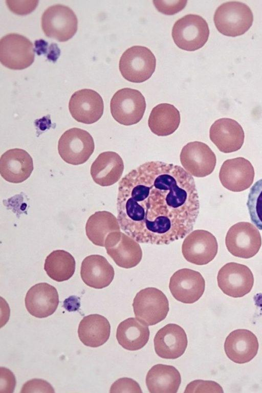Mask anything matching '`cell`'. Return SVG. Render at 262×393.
Segmentation results:
<instances>
[{
    "mask_svg": "<svg viewBox=\"0 0 262 393\" xmlns=\"http://www.w3.org/2000/svg\"><path fill=\"white\" fill-rule=\"evenodd\" d=\"M118 220L137 242L168 245L193 228L200 203L192 176L181 166L147 162L119 183Z\"/></svg>",
    "mask_w": 262,
    "mask_h": 393,
    "instance_id": "cell-1",
    "label": "cell"
},
{
    "mask_svg": "<svg viewBox=\"0 0 262 393\" xmlns=\"http://www.w3.org/2000/svg\"><path fill=\"white\" fill-rule=\"evenodd\" d=\"M213 19L219 32L227 36L236 37L244 34L250 29L253 15L245 4L228 2L216 9Z\"/></svg>",
    "mask_w": 262,
    "mask_h": 393,
    "instance_id": "cell-2",
    "label": "cell"
},
{
    "mask_svg": "<svg viewBox=\"0 0 262 393\" xmlns=\"http://www.w3.org/2000/svg\"><path fill=\"white\" fill-rule=\"evenodd\" d=\"M133 307L136 319L147 326L155 325L164 320L169 310L166 295L153 287L138 292L134 299Z\"/></svg>",
    "mask_w": 262,
    "mask_h": 393,
    "instance_id": "cell-3",
    "label": "cell"
},
{
    "mask_svg": "<svg viewBox=\"0 0 262 393\" xmlns=\"http://www.w3.org/2000/svg\"><path fill=\"white\" fill-rule=\"evenodd\" d=\"M156 59L152 52L143 46L127 49L119 61V70L127 80L140 83L148 80L155 72Z\"/></svg>",
    "mask_w": 262,
    "mask_h": 393,
    "instance_id": "cell-4",
    "label": "cell"
},
{
    "mask_svg": "<svg viewBox=\"0 0 262 393\" xmlns=\"http://www.w3.org/2000/svg\"><path fill=\"white\" fill-rule=\"evenodd\" d=\"M209 29L206 21L196 14H188L178 20L172 30V37L180 49L193 51L208 40Z\"/></svg>",
    "mask_w": 262,
    "mask_h": 393,
    "instance_id": "cell-5",
    "label": "cell"
},
{
    "mask_svg": "<svg viewBox=\"0 0 262 393\" xmlns=\"http://www.w3.org/2000/svg\"><path fill=\"white\" fill-rule=\"evenodd\" d=\"M111 114L119 123L129 126L138 123L143 118L145 99L136 89L123 88L113 95L110 103Z\"/></svg>",
    "mask_w": 262,
    "mask_h": 393,
    "instance_id": "cell-6",
    "label": "cell"
},
{
    "mask_svg": "<svg viewBox=\"0 0 262 393\" xmlns=\"http://www.w3.org/2000/svg\"><path fill=\"white\" fill-rule=\"evenodd\" d=\"M78 20L74 11L62 5L48 8L41 17V27L48 37L60 42L66 41L75 34Z\"/></svg>",
    "mask_w": 262,
    "mask_h": 393,
    "instance_id": "cell-7",
    "label": "cell"
},
{
    "mask_svg": "<svg viewBox=\"0 0 262 393\" xmlns=\"http://www.w3.org/2000/svg\"><path fill=\"white\" fill-rule=\"evenodd\" d=\"M95 149L93 137L87 131L72 128L60 137L58 144V153L68 164L80 165L90 158Z\"/></svg>",
    "mask_w": 262,
    "mask_h": 393,
    "instance_id": "cell-8",
    "label": "cell"
},
{
    "mask_svg": "<svg viewBox=\"0 0 262 393\" xmlns=\"http://www.w3.org/2000/svg\"><path fill=\"white\" fill-rule=\"evenodd\" d=\"M35 52L32 42L26 37L10 33L0 40V61L12 70H23L34 62Z\"/></svg>",
    "mask_w": 262,
    "mask_h": 393,
    "instance_id": "cell-9",
    "label": "cell"
},
{
    "mask_svg": "<svg viewBox=\"0 0 262 393\" xmlns=\"http://www.w3.org/2000/svg\"><path fill=\"white\" fill-rule=\"evenodd\" d=\"M225 244L228 251L233 256L250 258L255 256L261 246L259 231L249 222H239L228 230Z\"/></svg>",
    "mask_w": 262,
    "mask_h": 393,
    "instance_id": "cell-10",
    "label": "cell"
},
{
    "mask_svg": "<svg viewBox=\"0 0 262 393\" xmlns=\"http://www.w3.org/2000/svg\"><path fill=\"white\" fill-rule=\"evenodd\" d=\"M217 281L218 286L224 294L237 298L243 297L251 291L254 277L247 266L231 262L220 269Z\"/></svg>",
    "mask_w": 262,
    "mask_h": 393,
    "instance_id": "cell-11",
    "label": "cell"
},
{
    "mask_svg": "<svg viewBox=\"0 0 262 393\" xmlns=\"http://www.w3.org/2000/svg\"><path fill=\"white\" fill-rule=\"evenodd\" d=\"M218 251L215 237L205 230H195L185 237L182 246L185 259L196 265H205L211 261Z\"/></svg>",
    "mask_w": 262,
    "mask_h": 393,
    "instance_id": "cell-12",
    "label": "cell"
},
{
    "mask_svg": "<svg viewBox=\"0 0 262 393\" xmlns=\"http://www.w3.org/2000/svg\"><path fill=\"white\" fill-rule=\"evenodd\" d=\"M180 159L186 171L195 177L211 174L216 163L215 155L205 143L200 141L188 143L182 149Z\"/></svg>",
    "mask_w": 262,
    "mask_h": 393,
    "instance_id": "cell-13",
    "label": "cell"
},
{
    "mask_svg": "<svg viewBox=\"0 0 262 393\" xmlns=\"http://www.w3.org/2000/svg\"><path fill=\"white\" fill-rule=\"evenodd\" d=\"M104 247L107 254L120 267H135L142 259V251L138 242L121 231L110 234Z\"/></svg>",
    "mask_w": 262,
    "mask_h": 393,
    "instance_id": "cell-14",
    "label": "cell"
},
{
    "mask_svg": "<svg viewBox=\"0 0 262 393\" xmlns=\"http://www.w3.org/2000/svg\"><path fill=\"white\" fill-rule=\"evenodd\" d=\"M169 288L173 297L178 301L184 303H193L203 295L205 281L200 272L183 268L171 276Z\"/></svg>",
    "mask_w": 262,
    "mask_h": 393,
    "instance_id": "cell-15",
    "label": "cell"
},
{
    "mask_svg": "<svg viewBox=\"0 0 262 393\" xmlns=\"http://www.w3.org/2000/svg\"><path fill=\"white\" fill-rule=\"evenodd\" d=\"M69 109L72 117L84 124H93L102 117L104 104L101 96L91 89H82L75 92L69 103Z\"/></svg>",
    "mask_w": 262,
    "mask_h": 393,
    "instance_id": "cell-16",
    "label": "cell"
},
{
    "mask_svg": "<svg viewBox=\"0 0 262 393\" xmlns=\"http://www.w3.org/2000/svg\"><path fill=\"white\" fill-rule=\"evenodd\" d=\"M254 178V169L251 162L243 157L228 159L220 170L219 179L226 189L240 192L250 187Z\"/></svg>",
    "mask_w": 262,
    "mask_h": 393,
    "instance_id": "cell-17",
    "label": "cell"
},
{
    "mask_svg": "<svg viewBox=\"0 0 262 393\" xmlns=\"http://www.w3.org/2000/svg\"><path fill=\"white\" fill-rule=\"evenodd\" d=\"M155 351L161 358L175 359L181 356L187 346V337L180 325L169 323L160 329L154 339Z\"/></svg>",
    "mask_w": 262,
    "mask_h": 393,
    "instance_id": "cell-18",
    "label": "cell"
},
{
    "mask_svg": "<svg viewBox=\"0 0 262 393\" xmlns=\"http://www.w3.org/2000/svg\"><path fill=\"white\" fill-rule=\"evenodd\" d=\"M209 137L220 151L230 153L241 149L244 142L245 133L236 121L223 118L212 124Z\"/></svg>",
    "mask_w": 262,
    "mask_h": 393,
    "instance_id": "cell-19",
    "label": "cell"
},
{
    "mask_svg": "<svg viewBox=\"0 0 262 393\" xmlns=\"http://www.w3.org/2000/svg\"><path fill=\"white\" fill-rule=\"evenodd\" d=\"M33 170V159L30 154L23 149H9L1 156L0 173L7 182L21 183L30 176Z\"/></svg>",
    "mask_w": 262,
    "mask_h": 393,
    "instance_id": "cell-20",
    "label": "cell"
},
{
    "mask_svg": "<svg viewBox=\"0 0 262 393\" xmlns=\"http://www.w3.org/2000/svg\"><path fill=\"white\" fill-rule=\"evenodd\" d=\"M59 304L56 289L47 283H39L27 292L25 305L27 311L37 318H46L53 314Z\"/></svg>",
    "mask_w": 262,
    "mask_h": 393,
    "instance_id": "cell-21",
    "label": "cell"
},
{
    "mask_svg": "<svg viewBox=\"0 0 262 393\" xmlns=\"http://www.w3.org/2000/svg\"><path fill=\"white\" fill-rule=\"evenodd\" d=\"M224 350L227 356L233 362L238 364L247 363L257 353L258 340L250 331L237 329L227 337Z\"/></svg>",
    "mask_w": 262,
    "mask_h": 393,
    "instance_id": "cell-22",
    "label": "cell"
},
{
    "mask_svg": "<svg viewBox=\"0 0 262 393\" xmlns=\"http://www.w3.org/2000/svg\"><path fill=\"white\" fill-rule=\"evenodd\" d=\"M80 275L87 286L99 289L110 285L114 279L115 272L113 266L104 256L91 255L82 261Z\"/></svg>",
    "mask_w": 262,
    "mask_h": 393,
    "instance_id": "cell-23",
    "label": "cell"
},
{
    "mask_svg": "<svg viewBox=\"0 0 262 393\" xmlns=\"http://www.w3.org/2000/svg\"><path fill=\"white\" fill-rule=\"evenodd\" d=\"M124 163L121 157L114 151L101 153L93 162L91 174L94 181L101 186H109L121 178Z\"/></svg>",
    "mask_w": 262,
    "mask_h": 393,
    "instance_id": "cell-24",
    "label": "cell"
},
{
    "mask_svg": "<svg viewBox=\"0 0 262 393\" xmlns=\"http://www.w3.org/2000/svg\"><path fill=\"white\" fill-rule=\"evenodd\" d=\"M111 325L108 320L99 314L85 316L81 320L78 334L80 341L85 345L97 347L104 344L108 339Z\"/></svg>",
    "mask_w": 262,
    "mask_h": 393,
    "instance_id": "cell-25",
    "label": "cell"
},
{
    "mask_svg": "<svg viewBox=\"0 0 262 393\" xmlns=\"http://www.w3.org/2000/svg\"><path fill=\"white\" fill-rule=\"evenodd\" d=\"M181 382L179 372L171 365H155L146 377V384L150 393H176Z\"/></svg>",
    "mask_w": 262,
    "mask_h": 393,
    "instance_id": "cell-26",
    "label": "cell"
},
{
    "mask_svg": "<svg viewBox=\"0 0 262 393\" xmlns=\"http://www.w3.org/2000/svg\"><path fill=\"white\" fill-rule=\"evenodd\" d=\"M149 334L147 325L134 317H130L118 325L116 338L123 348L134 351L139 350L146 345Z\"/></svg>",
    "mask_w": 262,
    "mask_h": 393,
    "instance_id": "cell-27",
    "label": "cell"
},
{
    "mask_svg": "<svg viewBox=\"0 0 262 393\" xmlns=\"http://www.w3.org/2000/svg\"><path fill=\"white\" fill-rule=\"evenodd\" d=\"M181 121L178 110L169 103H161L151 110L148 125L152 133L158 136L173 134L179 127Z\"/></svg>",
    "mask_w": 262,
    "mask_h": 393,
    "instance_id": "cell-28",
    "label": "cell"
},
{
    "mask_svg": "<svg viewBox=\"0 0 262 393\" xmlns=\"http://www.w3.org/2000/svg\"><path fill=\"white\" fill-rule=\"evenodd\" d=\"M118 219L107 211H97L87 221L86 234L89 240L96 246L104 247L108 235L115 232L120 231Z\"/></svg>",
    "mask_w": 262,
    "mask_h": 393,
    "instance_id": "cell-29",
    "label": "cell"
},
{
    "mask_svg": "<svg viewBox=\"0 0 262 393\" xmlns=\"http://www.w3.org/2000/svg\"><path fill=\"white\" fill-rule=\"evenodd\" d=\"M75 266V259L70 253L57 250L47 257L44 269L51 278L61 282L69 279L73 275Z\"/></svg>",
    "mask_w": 262,
    "mask_h": 393,
    "instance_id": "cell-30",
    "label": "cell"
},
{
    "mask_svg": "<svg viewBox=\"0 0 262 393\" xmlns=\"http://www.w3.org/2000/svg\"><path fill=\"white\" fill-rule=\"evenodd\" d=\"M247 206L251 222L262 230V179L251 188Z\"/></svg>",
    "mask_w": 262,
    "mask_h": 393,
    "instance_id": "cell-31",
    "label": "cell"
},
{
    "mask_svg": "<svg viewBox=\"0 0 262 393\" xmlns=\"http://www.w3.org/2000/svg\"><path fill=\"white\" fill-rule=\"evenodd\" d=\"M223 392L222 387L217 383L196 380L189 383L184 392Z\"/></svg>",
    "mask_w": 262,
    "mask_h": 393,
    "instance_id": "cell-32",
    "label": "cell"
},
{
    "mask_svg": "<svg viewBox=\"0 0 262 393\" xmlns=\"http://www.w3.org/2000/svg\"><path fill=\"white\" fill-rule=\"evenodd\" d=\"M110 392L142 393L139 384L131 378H122L116 381L110 388Z\"/></svg>",
    "mask_w": 262,
    "mask_h": 393,
    "instance_id": "cell-33",
    "label": "cell"
},
{
    "mask_svg": "<svg viewBox=\"0 0 262 393\" xmlns=\"http://www.w3.org/2000/svg\"><path fill=\"white\" fill-rule=\"evenodd\" d=\"M157 9L166 15H173L182 10L187 1H153Z\"/></svg>",
    "mask_w": 262,
    "mask_h": 393,
    "instance_id": "cell-34",
    "label": "cell"
},
{
    "mask_svg": "<svg viewBox=\"0 0 262 393\" xmlns=\"http://www.w3.org/2000/svg\"><path fill=\"white\" fill-rule=\"evenodd\" d=\"M35 380L36 383L37 382V385H35L32 380H30L24 384L21 392H37V389H38L39 392H43L41 389H43L45 392H47L45 389L53 390L50 384L46 381L40 379H36H36Z\"/></svg>",
    "mask_w": 262,
    "mask_h": 393,
    "instance_id": "cell-35",
    "label": "cell"
}]
</instances>
